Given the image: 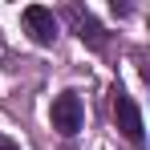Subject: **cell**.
I'll return each mask as SVG.
<instances>
[{
	"instance_id": "1",
	"label": "cell",
	"mask_w": 150,
	"mask_h": 150,
	"mask_svg": "<svg viewBox=\"0 0 150 150\" xmlns=\"http://www.w3.org/2000/svg\"><path fill=\"white\" fill-rule=\"evenodd\" d=\"M114 122L134 146H142V110L130 93H114Z\"/></svg>"
},
{
	"instance_id": "2",
	"label": "cell",
	"mask_w": 150,
	"mask_h": 150,
	"mask_svg": "<svg viewBox=\"0 0 150 150\" xmlns=\"http://www.w3.org/2000/svg\"><path fill=\"white\" fill-rule=\"evenodd\" d=\"M21 21H25L28 37H33L37 45H53V41H57V16H53L45 4H28L25 12H21Z\"/></svg>"
},
{
	"instance_id": "3",
	"label": "cell",
	"mask_w": 150,
	"mask_h": 150,
	"mask_svg": "<svg viewBox=\"0 0 150 150\" xmlns=\"http://www.w3.org/2000/svg\"><path fill=\"white\" fill-rule=\"evenodd\" d=\"M81 118H85V110H81V98H77V93H61V98H53V130H61V134H77V130H81Z\"/></svg>"
},
{
	"instance_id": "4",
	"label": "cell",
	"mask_w": 150,
	"mask_h": 150,
	"mask_svg": "<svg viewBox=\"0 0 150 150\" xmlns=\"http://www.w3.org/2000/svg\"><path fill=\"white\" fill-rule=\"evenodd\" d=\"M69 21H73L77 25V37H81V41H89V45H93V49H101V45H105V37H101V28H98V21H93V16H89V12H81V8H69Z\"/></svg>"
},
{
	"instance_id": "5",
	"label": "cell",
	"mask_w": 150,
	"mask_h": 150,
	"mask_svg": "<svg viewBox=\"0 0 150 150\" xmlns=\"http://www.w3.org/2000/svg\"><path fill=\"white\" fill-rule=\"evenodd\" d=\"M0 150H21V146H16V142H4V138H0Z\"/></svg>"
}]
</instances>
